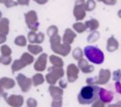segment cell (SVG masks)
Masks as SVG:
<instances>
[{
  "mask_svg": "<svg viewBox=\"0 0 121 107\" xmlns=\"http://www.w3.org/2000/svg\"><path fill=\"white\" fill-rule=\"evenodd\" d=\"M100 90L101 88L96 86V85H86L84 86L78 96V100L80 104H91L93 102L97 100V98L99 97L100 93Z\"/></svg>",
  "mask_w": 121,
  "mask_h": 107,
  "instance_id": "6da1fadb",
  "label": "cell"
},
{
  "mask_svg": "<svg viewBox=\"0 0 121 107\" xmlns=\"http://www.w3.org/2000/svg\"><path fill=\"white\" fill-rule=\"evenodd\" d=\"M84 55L87 60L94 64H102L105 59L103 51L96 46H86L84 48Z\"/></svg>",
  "mask_w": 121,
  "mask_h": 107,
  "instance_id": "7a4b0ae2",
  "label": "cell"
}]
</instances>
